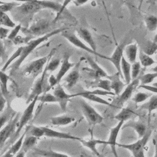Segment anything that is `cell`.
<instances>
[{
  "label": "cell",
  "mask_w": 157,
  "mask_h": 157,
  "mask_svg": "<svg viewBox=\"0 0 157 157\" xmlns=\"http://www.w3.org/2000/svg\"><path fill=\"white\" fill-rule=\"evenodd\" d=\"M141 64L139 61H136L134 63H133L131 65V79L132 80L137 78V77L139 75L140 68H141Z\"/></svg>",
  "instance_id": "obj_45"
},
{
  "label": "cell",
  "mask_w": 157,
  "mask_h": 157,
  "mask_svg": "<svg viewBox=\"0 0 157 157\" xmlns=\"http://www.w3.org/2000/svg\"><path fill=\"white\" fill-rule=\"evenodd\" d=\"M61 36L64 37L69 43H71L72 45L75 46L77 48H78L80 49H82L89 53L93 54L97 56H99L101 58L105 59L108 60L109 57L107 56H105L104 55L100 54L98 52H94L91 48H90L87 45H86L85 43H84L77 36H76L74 33H71L69 31H66V30L63 31L61 33Z\"/></svg>",
  "instance_id": "obj_8"
},
{
  "label": "cell",
  "mask_w": 157,
  "mask_h": 157,
  "mask_svg": "<svg viewBox=\"0 0 157 157\" xmlns=\"http://www.w3.org/2000/svg\"><path fill=\"white\" fill-rule=\"evenodd\" d=\"M37 142L38 139H37L36 137L30 135H28L27 136H25L20 150L26 153L28 150L33 148L37 144Z\"/></svg>",
  "instance_id": "obj_33"
},
{
  "label": "cell",
  "mask_w": 157,
  "mask_h": 157,
  "mask_svg": "<svg viewBox=\"0 0 157 157\" xmlns=\"http://www.w3.org/2000/svg\"><path fill=\"white\" fill-rule=\"evenodd\" d=\"M6 98L4 96L2 93L1 91L0 90V114L4 110L6 107Z\"/></svg>",
  "instance_id": "obj_47"
},
{
  "label": "cell",
  "mask_w": 157,
  "mask_h": 157,
  "mask_svg": "<svg viewBox=\"0 0 157 157\" xmlns=\"http://www.w3.org/2000/svg\"><path fill=\"white\" fill-rule=\"evenodd\" d=\"M121 72L123 78L124 79L126 83L128 85L132 81L131 79V65L129 62L123 56L121 61Z\"/></svg>",
  "instance_id": "obj_28"
},
{
  "label": "cell",
  "mask_w": 157,
  "mask_h": 157,
  "mask_svg": "<svg viewBox=\"0 0 157 157\" xmlns=\"http://www.w3.org/2000/svg\"><path fill=\"white\" fill-rule=\"evenodd\" d=\"M50 23L46 19H39L37 21L33 23L31 26L28 28H21V31L23 33L26 35V36L32 38L33 36H42V34L45 35L48 33L47 31L50 28Z\"/></svg>",
  "instance_id": "obj_7"
},
{
  "label": "cell",
  "mask_w": 157,
  "mask_h": 157,
  "mask_svg": "<svg viewBox=\"0 0 157 157\" xmlns=\"http://www.w3.org/2000/svg\"><path fill=\"white\" fill-rule=\"evenodd\" d=\"M6 57V50L4 48V43L1 39H0V63L2 59H4Z\"/></svg>",
  "instance_id": "obj_50"
},
{
  "label": "cell",
  "mask_w": 157,
  "mask_h": 157,
  "mask_svg": "<svg viewBox=\"0 0 157 157\" xmlns=\"http://www.w3.org/2000/svg\"><path fill=\"white\" fill-rule=\"evenodd\" d=\"M38 101H40L42 104L45 103H58V100L53 95V94H51L50 93H46L41 94L38 97Z\"/></svg>",
  "instance_id": "obj_39"
},
{
  "label": "cell",
  "mask_w": 157,
  "mask_h": 157,
  "mask_svg": "<svg viewBox=\"0 0 157 157\" xmlns=\"http://www.w3.org/2000/svg\"><path fill=\"white\" fill-rule=\"evenodd\" d=\"M34 152L37 155H39L42 157H71L70 156L65 153L56 151L50 149L44 150V149L34 148Z\"/></svg>",
  "instance_id": "obj_31"
},
{
  "label": "cell",
  "mask_w": 157,
  "mask_h": 157,
  "mask_svg": "<svg viewBox=\"0 0 157 157\" xmlns=\"http://www.w3.org/2000/svg\"><path fill=\"white\" fill-rule=\"evenodd\" d=\"M139 88H143L148 91L150 93L157 94V87L153 85H139Z\"/></svg>",
  "instance_id": "obj_49"
},
{
  "label": "cell",
  "mask_w": 157,
  "mask_h": 157,
  "mask_svg": "<svg viewBox=\"0 0 157 157\" xmlns=\"http://www.w3.org/2000/svg\"><path fill=\"white\" fill-rule=\"evenodd\" d=\"M139 78L140 85H149L150 83H152L155 78H157V72L147 73L141 75Z\"/></svg>",
  "instance_id": "obj_40"
},
{
  "label": "cell",
  "mask_w": 157,
  "mask_h": 157,
  "mask_svg": "<svg viewBox=\"0 0 157 157\" xmlns=\"http://www.w3.org/2000/svg\"><path fill=\"white\" fill-rule=\"evenodd\" d=\"M5 2H2V1H0V5L1 4H4Z\"/></svg>",
  "instance_id": "obj_57"
},
{
  "label": "cell",
  "mask_w": 157,
  "mask_h": 157,
  "mask_svg": "<svg viewBox=\"0 0 157 157\" xmlns=\"http://www.w3.org/2000/svg\"><path fill=\"white\" fill-rule=\"evenodd\" d=\"M61 63V60L59 58H53L50 59L46 65L47 71L50 72H54L58 68Z\"/></svg>",
  "instance_id": "obj_43"
},
{
  "label": "cell",
  "mask_w": 157,
  "mask_h": 157,
  "mask_svg": "<svg viewBox=\"0 0 157 157\" xmlns=\"http://www.w3.org/2000/svg\"><path fill=\"white\" fill-rule=\"evenodd\" d=\"M67 29V28H66V27L55 29L52 31H50L48 33H47L41 37H39L34 39H31L25 45L22 46V51H21V53L20 58L17 60H16L13 64H12L10 65V66L9 67V68L10 69V73L14 72L17 69H18L19 67L21 66V64L26 59V58L39 45H40L41 44L47 41L51 37H52L56 34L61 33L63 31L66 30Z\"/></svg>",
  "instance_id": "obj_1"
},
{
  "label": "cell",
  "mask_w": 157,
  "mask_h": 157,
  "mask_svg": "<svg viewBox=\"0 0 157 157\" xmlns=\"http://www.w3.org/2000/svg\"><path fill=\"white\" fill-rule=\"evenodd\" d=\"M82 59L76 63L74 67L64 77V83L67 88H72L77 83L80 77V66Z\"/></svg>",
  "instance_id": "obj_18"
},
{
  "label": "cell",
  "mask_w": 157,
  "mask_h": 157,
  "mask_svg": "<svg viewBox=\"0 0 157 157\" xmlns=\"http://www.w3.org/2000/svg\"><path fill=\"white\" fill-rule=\"evenodd\" d=\"M126 46V40H124L116 47L112 55L108 58V60L110 61L113 64L117 70V72L120 74L122 78H123L121 72V61L123 56V54Z\"/></svg>",
  "instance_id": "obj_13"
},
{
  "label": "cell",
  "mask_w": 157,
  "mask_h": 157,
  "mask_svg": "<svg viewBox=\"0 0 157 157\" xmlns=\"http://www.w3.org/2000/svg\"><path fill=\"white\" fill-rule=\"evenodd\" d=\"M50 123L53 126H63L68 125L74 121L75 119L73 117L69 116L68 115H61L58 116H53L50 118Z\"/></svg>",
  "instance_id": "obj_26"
},
{
  "label": "cell",
  "mask_w": 157,
  "mask_h": 157,
  "mask_svg": "<svg viewBox=\"0 0 157 157\" xmlns=\"http://www.w3.org/2000/svg\"><path fill=\"white\" fill-rule=\"evenodd\" d=\"M26 153H25L24 151L20 150L17 153V154L15 155V157H25Z\"/></svg>",
  "instance_id": "obj_52"
},
{
  "label": "cell",
  "mask_w": 157,
  "mask_h": 157,
  "mask_svg": "<svg viewBox=\"0 0 157 157\" xmlns=\"http://www.w3.org/2000/svg\"><path fill=\"white\" fill-rule=\"evenodd\" d=\"M139 59L141 66L144 67H149L155 63L154 59L151 57V56L145 53L142 50L140 51L139 53Z\"/></svg>",
  "instance_id": "obj_34"
},
{
  "label": "cell",
  "mask_w": 157,
  "mask_h": 157,
  "mask_svg": "<svg viewBox=\"0 0 157 157\" xmlns=\"http://www.w3.org/2000/svg\"><path fill=\"white\" fill-rule=\"evenodd\" d=\"M128 128H132L136 132L139 139L143 137L147 132L146 125L144 123L140 121H132L129 120L126 123H124L121 129H124Z\"/></svg>",
  "instance_id": "obj_20"
},
{
  "label": "cell",
  "mask_w": 157,
  "mask_h": 157,
  "mask_svg": "<svg viewBox=\"0 0 157 157\" xmlns=\"http://www.w3.org/2000/svg\"><path fill=\"white\" fill-rule=\"evenodd\" d=\"M131 157H132V156H131Z\"/></svg>",
  "instance_id": "obj_58"
},
{
  "label": "cell",
  "mask_w": 157,
  "mask_h": 157,
  "mask_svg": "<svg viewBox=\"0 0 157 157\" xmlns=\"http://www.w3.org/2000/svg\"><path fill=\"white\" fill-rule=\"evenodd\" d=\"M18 2H5L0 5V13H6L11 12L16 6H18Z\"/></svg>",
  "instance_id": "obj_44"
},
{
  "label": "cell",
  "mask_w": 157,
  "mask_h": 157,
  "mask_svg": "<svg viewBox=\"0 0 157 157\" xmlns=\"http://www.w3.org/2000/svg\"><path fill=\"white\" fill-rule=\"evenodd\" d=\"M140 84L139 78L134 79L130 83L128 84L121 93L118 96L117 99H115L116 107L122 106L126 101H128L132 96V93L136 89L139 87Z\"/></svg>",
  "instance_id": "obj_10"
},
{
  "label": "cell",
  "mask_w": 157,
  "mask_h": 157,
  "mask_svg": "<svg viewBox=\"0 0 157 157\" xmlns=\"http://www.w3.org/2000/svg\"><path fill=\"white\" fill-rule=\"evenodd\" d=\"M37 2L42 7L43 9H49L57 13V17L55 18L54 21H56L58 17L66 10V6L67 4L71 2V1H64L63 3L61 4L56 1H37Z\"/></svg>",
  "instance_id": "obj_15"
},
{
  "label": "cell",
  "mask_w": 157,
  "mask_h": 157,
  "mask_svg": "<svg viewBox=\"0 0 157 157\" xmlns=\"http://www.w3.org/2000/svg\"><path fill=\"white\" fill-rule=\"evenodd\" d=\"M75 94L76 97L80 96V97L85 98V99H86L90 101H91V102H96L98 104H101L109 105V106L115 107L112 103L109 102V101H106L105 99H104L103 98H101L99 96H98V95H96V94H94L90 93V91H83L75 93Z\"/></svg>",
  "instance_id": "obj_23"
},
{
  "label": "cell",
  "mask_w": 157,
  "mask_h": 157,
  "mask_svg": "<svg viewBox=\"0 0 157 157\" xmlns=\"http://www.w3.org/2000/svg\"><path fill=\"white\" fill-rule=\"evenodd\" d=\"M21 51H22V46L18 47L13 53V54L9 57V58L7 60L6 63L3 66V67H2V69H1L3 72H5L10 66V65L12 64V63L13 61H15V60L16 61V60H17L20 58V56L21 55Z\"/></svg>",
  "instance_id": "obj_35"
},
{
  "label": "cell",
  "mask_w": 157,
  "mask_h": 157,
  "mask_svg": "<svg viewBox=\"0 0 157 157\" xmlns=\"http://www.w3.org/2000/svg\"><path fill=\"white\" fill-rule=\"evenodd\" d=\"M42 9H43L42 7L37 1H26L16 6L11 12L14 18H17L18 21L20 19V21H22L24 19L26 20L32 19L34 15Z\"/></svg>",
  "instance_id": "obj_2"
},
{
  "label": "cell",
  "mask_w": 157,
  "mask_h": 157,
  "mask_svg": "<svg viewBox=\"0 0 157 157\" xmlns=\"http://www.w3.org/2000/svg\"><path fill=\"white\" fill-rule=\"evenodd\" d=\"M152 85H153V86H155L157 87V82H155V83H153L152 84Z\"/></svg>",
  "instance_id": "obj_56"
},
{
  "label": "cell",
  "mask_w": 157,
  "mask_h": 157,
  "mask_svg": "<svg viewBox=\"0 0 157 157\" xmlns=\"http://www.w3.org/2000/svg\"><path fill=\"white\" fill-rule=\"evenodd\" d=\"M145 22L148 31L153 32L157 29V17L153 15H148L145 18Z\"/></svg>",
  "instance_id": "obj_38"
},
{
  "label": "cell",
  "mask_w": 157,
  "mask_h": 157,
  "mask_svg": "<svg viewBox=\"0 0 157 157\" xmlns=\"http://www.w3.org/2000/svg\"><path fill=\"white\" fill-rule=\"evenodd\" d=\"M17 25L6 13H0V26L14 28Z\"/></svg>",
  "instance_id": "obj_37"
},
{
  "label": "cell",
  "mask_w": 157,
  "mask_h": 157,
  "mask_svg": "<svg viewBox=\"0 0 157 157\" xmlns=\"http://www.w3.org/2000/svg\"><path fill=\"white\" fill-rule=\"evenodd\" d=\"M26 134V129L22 135L9 147V148L1 157H13L18 152L21 147L23 141Z\"/></svg>",
  "instance_id": "obj_24"
},
{
  "label": "cell",
  "mask_w": 157,
  "mask_h": 157,
  "mask_svg": "<svg viewBox=\"0 0 157 157\" xmlns=\"http://www.w3.org/2000/svg\"><path fill=\"white\" fill-rule=\"evenodd\" d=\"M21 28H22V25L20 23H19L18 25H17L14 28H13V29L10 31L9 34L7 37V39L9 40H13L17 37V34H18L19 31L21 29Z\"/></svg>",
  "instance_id": "obj_46"
},
{
  "label": "cell",
  "mask_w": 157,
  "mask_h": 157,
  "mask_svg": "<svg viewBox=\"0 0 157 157\" xmlns=\"http://www.w3.org/2000/svg\"><path fill=\"white\" fill-rule=\"evenodd\" d=\"M80 105L82 113L90 125L94 126L102 122L103 117L86 101L81 99L80 101Z\"/></svg>",
  "instance_id": "obj_6"
},
{
  "label": "cell",
  "mask_w": 157,
  "mask_h": 157,
  "mask_svg": "<svg viewBox=\"0 0 157 157\" xmlns=\"http://www.w3.org/2000/svg\"><path fill=\"white\" fill-rule=\"evenodd\" d=\"M151 134V131L147 130L145 136L141 139H139L136 142L129 144H121L117 143V146L130 151L132 155V157H145L144 154L145 147L147 144Z\"/></svg>",
  "instance_id": "obj_5"
},
{
  "label": "cell",
  "mask_w": 157,
  "mask_h": 157,
  "mask_svg": "<svg viewBox=\"0 0 157 157\" xmlns=\"http://www.w3.org/2000/svg\"><path fill=\"white\" fill-rule=\"evenodd\" d=\"M53 94L58 100V104L59 105L61 110H62L63 111H65L66 110L67 102L70 100V99L76 97L75 93H67L63 88V86L59 83L55 86Z\"/></svg>",
  "instance_id": "obj_12"
},
{
  "label": "cell",
  "mask_w": 157,
  "mask_h": 157,
  "mask_svg": "<svg viewBox=\"0 0 157 157\" xmlns=\"http://www.w3.org/2000/svg\"><path fill=\"white\" fill-rule=\"evenodd\" d=\"M79 142L85 147L88 148L91 150L95 155L99 156L100 154L97 149V145L100 144H106V141L102 140L100 139H97L93 137L90 138H80Z\"/></svg>",
  "instance_id": "obj_21"
},
{
  "label": "cell",
  "mask_w": 157,
  "mask_h": 157,
  "mask_svg": "<svg viewBox=\"0 0 157 157\" xmlns=\"http://www.w3.org/2000/svg\"><path fill=\"white\" fill-rule=\"evenodd\" d=\"M88 2V1H81V0H76V1H73L72 2H74L75 4V5L76 6H82L85 3H86Z\"/></svg>",
  "instance_id": "obj_51"
},
{
  "label": "cell",
  "mask_w": 157,
  "mask_h": 157,
  "mask_svg": "<svg viewBox=\"0 0 157 157\" xmlns=\"http://www.w3.org/2000/svg\"><path fill=\"white\" fill-rule=\"evenodd\" d=\"M85 59L87 61L88 63L90 68L88 67H83V70H85L86 72H88V74L95 79L98 78H108L109 75L107 74V72L91 57V56H86L85 58Z\"/></svg>",
  "instance_id": "obj_11"
},
{
  "label": "cell",
  "mask_w": 157,
  "mask_h": 157,
  "mask_svg": "<svg viewBox=\"0 0 157 157\" xmlns=\"http://www.w3.org/2000/svg\"><path fill=\"white\" fill-rule=\"evenodd\" d=\"M71 56V55L67 52L65 53L63 56L59 71L55 75L58 83H59L61 80L66 76V75H67L69 70L72 69L76 64L75 63H72L70 61L69 59Z\"/></svg>",
  "instance_id": "obj_14"
},
{
  "label": "cell",
  "mask_w": 157,
  "mask_h": 157,
  "mask_svg": "<svg viewBox=\"0 0 157 157\" xmlns=\"http://www.w3.org/2000/svg\"><path fill=\"white\" fill-rule=\"evenodd\" d=\"M142 51L149 56L154 55L157 52V43L153 41H147L144 45Z\"/></svg>",
  "instance_id": "obj_41"
},
{
  "label": "cell",
  "mask_w": 157,
  "mask_h": 157,
  "mask_svg": "<svg viewBox=\"0 0 157 157\" xmlns=\"http://www.w3.org/2000/svg\"><path fill=\"white\" fill-rule=\"evenodd\" d=\"M153 42H155V43H157V33H156V34L154 36V38H153V40H152Z\"/></svg>",
  "instance_id": "obj_54"
},
{
  "label": "cell",
  "mask_w": 157,
  "mask_h": 157,
  "mask_svg": "<svg viewBox=\"0 0 157 157\" xmlns=\"http://www.w3.org/2000/svg\"><path fill=\"white\" fill-rule=\"evenodd\" d=\"M140 109L147 110L150 116L153 111L157 109V94H153L148 101L141 105Z\"/></svg>",
  "instance_id": "obj_32"
},
{
  "label": "cell",
  "mask_w": 157,
  "mask_h": 157,
  "mask_svg": "<svg viewBox=\"0 0 157 157\" xmlns=\"http://www.w3.org/2000/svg\"><path fill=\"white\" fill-rule=\"evenodd\" d=\"M27 132L29 133V135L36 137L37 139H40L42 137L44 136V132L42 126H37L32 125L26 128Z\"/></svg>",
  "instance_id": "obj_36"
},
{
  "label": "cell",
  "mask_w": 157,
  "mask_h": 157,
  "mask_svg": "<svg viewBox=\"0 0 157 157\" xmlns=\"http://www.w3.org/2000/svg\"><path fill=\"white\" fill-rule=\"evenodd\" d=\"M90 86L92 88L101 89L107 91H112L111 82L107 78H98L95 79L90 84Z\"/></svg>",
  "instance_id": "obj_30"
},
{
  "label": "cell",
  "mask_w": 157,
  "mask_h": 157,
  "mask_svg": "<svg viewBox=\"0 0 157 157\" xmlns=\"http://www.w3.org/2000/svg\"><path fill=\"white\" fill-rule=\"evenodd\" d=\"M124 124V122L123 121H118V124L111 128L109 139L107 140H106V144L109 145L110 147L111 151L114 156V157H118L117 151V140L118 136V134L120 132V131L121 129V128Z\"/></svg>",
  "instance_id": "obj_16"
},
{
  "label": "cell",
  "mask_w": 157,
  "mask_h": 157,
  "mask_svg": "<svg viewBox=\"0 0 157 157\" xmlns=\"http://www.w3.org/2000/svg\"><path fill=\"white\" fill-rule=\"evenodd\" d=\"M38 99V97L34 99L31 102H30L27 107L25 108V109L23 111V113L21 117H20L18 123H17V129L13 134V136L9 139L8 145H12L18 138L20 134V132L22 130V129L27 124V123L31 120V119L33 117L34 110L35 108L36 104Z\"/></svg>",
  "instance_id": "obj_4"
},
{
  "label": "cell",
  "mask_w": 157,
  "mask_h": 157,
  "mask_svg": "<svg viewBox=\"0 0 157 157\" xmlns=\"http://www.w3.org/2000/svg\"><path fill=\"white\" fill-rule=\"evenodd\" d=\"M55 50V48H53L47 56L39 58L29 63L23 70V75L25 76H31L35 78L39 75L41 74L47 65L46 63L52 58Z\"/></svg>",
  "instance_id": "obj_3"
},
{
  "label": "cell",
  "mask_w": 157,
  "mask_h": 157,
  "mask_svg": "<svg viewBox=\"0 0 157 157\" xmlns=\"http://www.w3.org/2000/svg\"><path fill=\"white\" fill-rule=\"evenodd\" d=\"M151 71H153V72H157V66H156L155 67H154L152 69Z\"/></svg>",
  "instance_id": "obj_55"
},
{
  "label": "cell",
  "mask_w": 157,
  "mask_h": 157,
  "mask_svg": "<svg viewBox=\"0 0 157 157\" xmlns=\"http://www.w3.org/2000/svg\"><path fill=\"white\" fill-rule=\"evenodd\" d=\"M17 112L13 110L10 104H7L4 110L0 114V131L13 118Z\"/></svg>",
  "instance_id": "obj_25"
},
{
  "label": "cell",
  "mask_w": 157,
  "mask_h": 157,
  "mask_svg": "<svg viewBox=\"0 0 157 157\" xmlns=\"http://www.w3.org/2000/svg\"><path fill=\"white\" fill-rule=\"evenodd\" d=\"M124 52L128 62L132 64L136 62L138 53V47L137 44L134 43L126 45Z\"/></svg>",
  "instance_id": "obj_27"
},
{
  "label": "cell",
  "mask_w": 157,
  "mask_h": 157,
  "mask_svg": "<svg viewBox=\"0 0 157 157\" xmlns=\"http://www.w3.org/2000/svg\"><path fill=\"white\" fill-rule=\"evenodd\" d=\"M19 113H17L15 116L12 118L9 123L0 131V151L2 149L8 139H10L15 133L18 120L20 118Z\"/></svg>",
  "instance_id": "obj_9"
},
{
  "label": "cell",
  "mask_w": 157,
  "mask_h": 157,
  "mask_svg": "<svg viewBox=\"0 0 157 157\" xmlns=\"http://www.w3.org/2000/svg\"><path fill=\"white\" fill-rule=\"evenodd\" d=\"M121 78L120 74L117 72L113 75H109L107 78L111 82L112 91H113L115 95H120L125 86V84L123 82Z\"/></svg>",
  "instance_id": "obj_22"
},
{
  "label": "cell",
  "mask_w": 157,
  "mask_h": 157,
  "mask_svg": "<svg viewBox=\"0 0 157 157\" xmlns=\"http://www.w3.org/2000/svg\"><path fill=\"white\" fill-rule=\"evenodd\" d=\"M10 31L8 28L3 26H0V39L2 40L7 37Z\"/></svg>",
  "instance_id": "obj_48"
},
{
  "label": "cell",
  "mask_w": 157,
  "mask_h": 157,
  "mask_svg": "<svg viewBox=\"0 0 157 157\" xmlns=\"http://www.w3.org/2000/svg\"><path fill=\"white\" fill-rule=\"evenodd\" d=\"M152 95L153 94L151 93H150L145 92H139L134 96V97L132 98V101L136 104L142 103L149 99Z\"/></svg>",
  "instance_id": "obj_42"
},
{
  "label": "cell",
  "mask_w": 157,
  "mask_h": 157,
  "mask_svg": "<svg viewBox=\"0 0 157 157\" xmlns=\"http://www.w3.org/2000/svg\"><path fill=\"white\" fill-rule=\"evenodd\" d=\"M76 32L78 35V37L84 43L86 44L90 48H91L94 52H97L96 42L93 39L91 33L88 29L85 28L80 27L76 29Z\"/></svg>",
  "instance_id": "obj_19"
},
{
  "label": "cell",
  "mask_w": 157,
  "mask_h": 157,
  "mask_svg": "<svg viewBox=\"0 0 157 157\" xmlns=\"http://www.w3.org/2000/svg\"><path fill=\"white\" fill-rule=\"evenodd\" d=\"M134 110L130 107H126L122 108L119 113H118L115 116V118L118 120V121H128L130 120L132 117L136 115Z\"/></svg>",
  "instance_id": "obj_29"
},
{
  "label": "cell",
  "mask_w": 157,
  "mask_h": 157,
  "mask_svg": "<svg viewBox=\"0 0 157 157\" xmlns=\"http://www.w3.org/2000/svg\"><path fill=\"white\" fill-rule=\"evenodd\" d=\"M154 145H155L154 157H157V140H154Z\"/></svg>",
  "instance_id": "obj_53"
},
{
  "label": "cell",
  "mask_w": 157,
  "mask_h": 157,
  "mask_svg": "<svg viewBox=\"0 0 157 157\" xmlns=\"http://www.w3.org/2000/svg\"><path fill=\"white\" fill-rule=\"evenodd\" d=\"M44 132V136L49 138H55L59 139H66V140H74L79 141L81 137H77L70 134L67 132H61L47 126H42Z\"/></svg>",
  "instance_id": "obj_17"
}]
</instances>
